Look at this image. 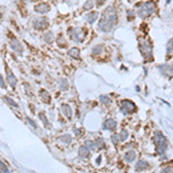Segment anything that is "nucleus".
<instances>
[{"label": "nucleus", "instance_id": "obj_34", "mask_svg": "<svg viewBox=\"0 0 173 173\" xmlns=\"http://www.w3.org/2000/svg\"><path fill=\"white\" fill-rule=\"evenodd\" d=\"M0 170H1V172L3 173H7V172H9L8 171V167L5 165V163L1 160V162H0Z\"/></svg>", "mask_w": 173, "mask_h": 173}, {"label": "nucleus", "instance_id": "obj_4", "mask_svg": "<svg viewBox=\"0 0 173 173\" xmlns=\"http://www.w3.org/2000/svg\"><path fill=\"white\" fill-rule=\"evenodd\" d=\"M155 11H156L155 4H153L152 1H147V3H144L143 5H141V6L139 7V9H137V15H139L140 18L144 19V18H148L149 15H151Z\"/></svg>", "mask_w": 173, "mask_h": 173}, {"label": "nucleus", "instance_id": "obj_32", "mask_svg": "<svg viewBox=\"0 0 173 173\" xmlns=\"http://www.w3.org/2000/svg\"><path fill=\"white\" fill-rule=\"evenodd\" d=\"M58 46H59V47H66V46H67L66 41L64 39V37H62V36H60V37L58 38Z\"/></svg>", "mask_w": 173, "mask_h": 173}, {"label": "nucleus", "instance_id": "obj_20", "mask_svg": "<svg viewBox=\"0 0 173 173\" xmlns=\"http://www.w3.org/2000/svg\"><path fill=\"white\" fill-rule=\"evenodd\" d=\"M43 39H44L46 43H52V42H53V39H54V34H53L52 31H47V32H45V34H44Z\"/></svg>", "mask_w": 173, "mask_h": 173}, {"label": "nucleus", "instance_id": "obj_18", "mask_svg": "<svg viewBox=\"0 0 173 173\" xmlns=\"http://www.w3.org/2000/svg\"><path fill=\"white\" fill-rule=\"evenodd\" d=\"M97 18H98V13L97 12H91V13H89L88 15H86V21H88L89 23H94L96 20H97Z\"/></svg>", "mask_w": 173, "mask_h": 173}, {"label": "nucleus", "instance_id": "obj_6", "mask_svg": "<svg viewBox=\"0 0 173 173\" xmlns=\"http://www.w3.org/2000/svg\"><path fill=\"white\" fill-rule=\"evenodd\" d=\"M120 111H121L125 116L130 114V113H133V112L135 111V104H134L133 102L128 101V99H125V101H122L121 104H120Z\"/></svg>", "mask_w": 173, "mask_h": 173}, {"label": "nucleus", "instance_id": "obj_26", "mask_svg": "<svg viewBox=\"0 0 173 173\" xmlns=\"http://www.w3.org/2000/svg\"><path fill=\"white\" fill-rule=\"evenodd\" d=\"M99 101H101L104 105H110V104H111V98H110L109 96H106V95H101V96H99Z\"/></svg>", "mask_w": 173, "mask_h": 173}, {"label": "nucleus", "instance_id": "obj_7", "mask_svg": "<svg viewBox=\"0 0 173 173\" xmlns=\"http://www.w3.org/2000/svg\"><path fill=\"white\" fill-rule=\"evenodd\" d=\"M32 27L37 30H44L49 27V21L45 18H38L32 21Z\"/></svg>", "mask_w": 173, "mask_h": 173}, {"label": "nucleus", "instance_id": "obj_3", "mask_svg": "<svg viewBox=\"0 0 173 173\" xmlns=\"http://www.w3.org/2000/svg\"><path fill=\"white\" fill-rule=\"evenodd\" d=\"M139 46H140V51L143 55V58L149 61L152 58V44L149 39L147 38H139Z\"/></svg>", "mask_w": 173, "mask_h": 173}, {"label": "nucleus", "instance_id": "obj_41", "mask_svg": "<svg viewBox=\"0 0 173 173\" xmlns=\"http://www.w3.org/2000/svg\"><path fill=\"white\" fill-rule=\"evenodd\" d=\"M27 1H34V0H27Z\"/></svg>", "mask_w": 173, "mask_h": 173}, {"label": "nucleus", "instance_id": "obj_35", "mask_svg": "<svg viewBox=\"0 0 173 173\" xmlns=\"http://www.w3.org/2000/svg\"><path fill=\"white\" fill-rule=\"evenodd\" d=\"M27 121L30 124V126H31L34 129H36V128H37V124H36V122H35V121H34L31 118H29V117H28V118H27Z\"/></svg>", "mask_w": 173, "mask_h": 173}, {"label": "nucleus", "instance_id": "obj_9", "mask_svg": "<svg viewBox=\"0 0 173 173\" xmlns=\"http://www.w3.org/2000/svg\"><path fill=\"white\" fill-rule=\"evenodd\" d=\"M9 46L12 47V50L14 51V52H16L19 55H21L22 53H23V46H22V44L16 39V38H14V39H12L11 41V43H9Z\"/></svg>", "mask_w": 173, "mask_h": 173}, {"label": "nucleus", "instance_id": "obj_23", "mask_svg": "<svg viewBox=\"0 0 173 173\" xmlns=\"http://www.w3.org/2000/svg\"><path fill=\"white\" fill-rule=\"evenodd\" d=\"M172 53H173V38H171L167 42V45H166V54H167V57H170Z\"/></svg>", "mask_w": 173, "mask_h": 173}, {"label": "nucleus", "instance_id": "obj_25", "mask_svg": "<svg viewBox=\"0 0 173 173\" xmlns=\"http://www.w3.org/2000/svg\"><path fill=\"white\" fill-rule=\"evenodd\" d=\"M38 116H39V119L42 120V122H43V125H44V126H45L46 128H50V127H51V125H50V122H49V120H47V118L45 117V114H44L43 112H41V113H39Z\"/></svg>", "mask_w": 173, "mask_h": 173}, {"label": "nucleus", "instance_id": "obj_30", "mask_svg": "<svg viewBox=\"0 0 173 173\" xmlns=\"http://www.w3.org/2000/svg\"><path fill=\"white\" fill-rule=\"evenodd\" d=\"M102 51H103V46H102V45H97V46H95V47L93 49L91 52H93L94 55H96V54H99Z\"/></svg>", "mask_w": 173, "mask_h": 173}, {"label": "nucleus", "instance_id": "obj_11", "mask_svg": "<svg viewBox=\"0 0 173 173\" xmlns=\"http://www.w3.org/2000/svg\"><path fill=\"white\" fill-rule=\"evenodd\" d=\"M6 80H7L8 84L12 86V88H15V86H16V83H18L16 77L14 76V74L9 69H7V77H6Z\"/></svg>", "mask_w": 173, "mask_h": 173}, {"label": "nucleus", "instance_id": "obj_31", "mask_svg": "<svg viewBox=\"0 0 173 173\" xmlns=\"http://www.w3.org/2000/svg\"><path fill=\"white\" fill-rule=\"evenodd\" d=\"M111 141L113 144H118V142L120 141V135L119 134H112L111 135Z\"/></svg>", "mask_w": 173, "mask_h": 173}, {"label": "nucleus", "instance_id": "obj_13", "mask_svg": "<svg viewBox=\"0 0 173 173\" xmlns=\"http://www.w3.org/2000/svg\"><path fill=\"white\" fill-rule=\"evenodd\" d=\"M89 155H90V149L85 144L78 148V156L81 158H86V157H89Z\"/></svg>", "mask_w": 173, "mask_h": 173}, {"label": "nucleus", "instance_id": "obj_21", "mask_svg": "<svg viewBox=\"0 0 173 173\" xmlns=\"http://www.w3.org/2000/svg\"><path fill=\"white\" fill-rule=\"evenodd\" d=\"M58 140H59L60 142H62L64 144H69V143L72 142V136H70L69 134H65V135L60 136Z\"/></svg>", "mask_w": 173, "mask_h": 173}, {"label": "nucleus", "instance_id": "obj_37", "mask_svg": "<svg viewBox=\"0 0 173 173\" xmlns=\"http://www.w3.org/2000/svg\"><path fill=\"white\" fill-rule=\"evenodd\" d=\"M0 83H1V89H6V84H5V80L3 75L0 76Z\"/></svg>", "mask_w": 173, "mask_h": 173}, {"label": "nucleus", "instance_id": "obj_17", "mask_svg": "<svg viewBox=\"0 0 173 173\" xmlns=\"http://www.w3.org/2000/svg\"><path fill=\"white\" fill-rule=\"evenodd\" d=\"M148 168H149V164L145 160H140L135 165V170L136 171H144V170H148Z\"/></svg>", "mask_w": 173, "mask_h": 173}, {"label": "nucleus", "instance_id": "obj_36", "mask_svg": "<svg viewBox=\"0 0 173 173\" xmlns=\"http://www.w3.org/2000/svg\"><path fill=\"white\" fill-rule=\"evenodd\" d=\"M162 172H173V167L172 166H166L162 168Z\"/></svg>", "mask_w": 173, "mask_h": 173}, {"label": "nucleus", "instance_id": "obj_33", "mask_svg": "<svg viewBox=\"0 0 173 173\" xmlns=\"http://www.w3.org/2000/svg\"><path fill=\"white\" fill-rule=\"evenodd\" d=\"M94 7V1L93 0H88L85 4H84V6H83V8L86 11V9H91Z\"/></svg>", "mask_w": 173, "mask_h": 173}, {"label": "nucleus", "instance_id": "obj_39", "mask_svg": "<svg viewBox=\"0 0 173 173\" xmlns=\"http://www.w3.org/2000/svg\"><path fill=\"white\" fill-rule=\"evenodd\" d=\"M74 133L76 134V136H81V134H82V132H81V130H77L76 128H74Z\"/></svg>", "mask_w": 173, "mask_h": 173}, {"label": "nucleus", "instance_id": "obj_1", "mask_svg": "<svg viewBox=\"0 0 173 173\" xmlns=\"http://www.w3.org/2000/svg\"><path fill=\"white\" fill-rule=\"evenodd\" d=\"M118 21V16H117V12L112 6H109L102 15V19L99 21L98 28L103 31V32H110L114 26L117 24Z\"/></svg>", "mask_w": 173, "mask_h": 173}, {"label": "nucleus", "instance_id": "obj_16", "mask_svg": "<svg viewBox=\"0 0 173 173\" xmlns=\"http://www.w3.org/2000/svg\"><path fill=\"white\" fill-rule=\"evenodd\" d=\"M135 159H136V152H135L134 150H130V151L126 152V155H125V160H126L127 163H133Z\"/></svg>", "mask_w": 173, "mask_h": 173}, {"label": "nucleus", "instance_id": "obj_22", "mask_svg": "<svg viewBox=\"0 0 173 173\" xmlns=\"http://www.w3.org/2000/svg\"><path fill=\"white\" fill-rule=\"evenodd\" d=\"M58 83H59V86H60V89H61L62 91H66V90L68 89V82H67L66 78H60V80L58 81Z\"/></svg>", "mask_w": 173, "mask_h": 173}, {"label": "nucleus", "instance_id": "obj_29", "mask_svg": "<svg viewBox=\"0 0 173 173\" xmlns=\"http://www.w3.org/2000/svg\"><path fill=\"white\" fill-rule=\"evenodd\" d=\"M95 142H96V148H97V149H102V148H104V144H105V143H104V140H103L102 137H98Z\"/></svg>", "mask_w": 173, "mask_h": 173}, {"label": "nucleus", "instance_id": "obj_10", "mask_svg": "<svg viewBox=\"0 0 173 173\" xmlns=\"http://www.w3.org/2000/svg\"><path fill=\"white\" fill-rule=\"evenodd\" d=\"M61 111H62V113L65 114V117L68 120L72 119V117H73V110H72V107L68 104H61Z\"/></svg>", "mask_w": 173, "mask_h": 173}, {"label": "nucleus", "instance_id": "obj_38", "mask_svg": "<svg viewBox=\"0 0 173 173\" xmlns=\"http://www.w3.org/2000/svg\"><path fill=\"white\" fill-rule=\"evenodd\" d=\"M105 1H106V0H96V5L99 7V6H102V5H103Z\"/></svg>", "mask_w": 173, "mask_h": 173}, {"label": "nucleus", "instance_id": "obj_14", "mask_svg": "<svg viewBox=\"0 0 173 173\" xmlns=\"http://www.w3.org/2000/svg\"><path fill=\"white\" fill-rule=\"evenodd\" d=\"M116 127H117L116 120H113V119H107V120L104 122L103 129H105V130H113Z\"/></svg>", "mask_w": 173, "mask_h": 173}, {"label": "nucleus", "instance_id": "obj_12", "mask_svg": "<svg viewBox=\"0 0 173 173\" xmlns=\"http://www.w3.org/2000/svg\"><path fill=\"white\" fill-rule=\"evenodd\" d=\"M35 11L39 14H45L50 12V6L47 4H38L37 6H35Z\"/></svg>", "mask_w": 173, "mask_h": 173}, {"label": "nucleus", "instance_id": "obj_15", "mask_svg": "<svg viewBox=\"0 0 173 173\" xmlns=\"http://www.w3.org/2000/svg\"><path fill=\"white\" fill-rule=\"evenodd\" d=\"M39 97H41V101L46 103V104H49L51 102V96L46 90H41L39 91Z\"/></svg>", "mask_w": 173, "mask_h": 173}, {"label": "nucleus", "instance_id": "obj_28", "mask_svg": "<svg viewBox=\"0 0 173 173\" xmlns=\"http://www.w3.org/2000/svg\"><path fill=\"white\" fill-rule=\"evenodd\" d=\"M119 135H120V141L125 142V141L128 139V130H126V129H122V130H121V133H120Z\"/></svg>", "mask_w": 173, "mask_h": 173}, {"label": "nucleus", "instance_id": "obj_27", "mask_svg": "<svg viewBox=\"0 0 173 173\" xmlns=\"http://www.w3.org/2000/svg\"><path fill=\"white\" fill-rule=\"evenodd\" d=\"M84 144L88 147L90 150H95V149H97L96 148V142L95 141H91V140H86L85 142H84Z\"/></svg>", "mask_w": 173, "mask_h": 173}, {"label": "nucleus", "instance_id": "obj_24", "mask_svg": "<svg viewBox=\"0 0 173 173\" xmlns=\"http://www.w3.org/2000/svg\"><path fill=\"white\" fill-rule=\"evenodd\" d=\"M3 101H4V102H6L7 104H9L11 106L15 107V109H18V107H19V104H18L16 102H14V101H13L12 98H9V97H6V96H4V97H3Z\"/></svg>", "mask_w": 173, "mask_h": 173}, {"label": "nucleus", "instance_id": "obj_2", "mask_svg": "<svg viewBox=\"0 0 173 173\" xmlns=\"http://www.w3.org/2000/svg\"><path fill=\"white\" fill-rule=\"evenodd\" d=\"M152 141L156 145V152L158 155H164L166 149H167V140L163 135V133L162 132H156L153 137H152Z\"/></svg>", "mask_w": 173, "mask_h": 173}, {"label": "nucleus", "instance_id": "obj_19", "mask_svg": "<svg viewBox=\"0 0 173 173\" xmlns=\"http://www.w3.org/2000/svg\"><path fill=\"white\" fill-rule=\"evenodd\" d=\"M68 55H69L70 58L77 59V58L80 57V50L76 49V47H72V49H69V51H68Z\"/></svg>", "mask_w": 173, "mask_h": 173}, {"label": "nucleus", "instance_id": "obj_40", "mask_svg": "<svg viewBox=\"0 0 173 173\" xmlns=\"http://www.w3.org/2000/svg\"><path fill=\"white\" fill-rule=\"evenodd\" d=\"M101 160H102V157H101V156H98V158L96 159V163H97V164H101Z\"/></svg>", "mask_w": 173, "mask_h": 173}, {"label": "nucleus", "instance_id": "obj_5", "mask_svg": "<svg viewBox=\"0 0 173 173\" xmlns=\"http://www.w3.org/2000/svg\"><path fill=\"white\" fill-rule=\"evenodd\" d=\"M68 34L70 35V38L73 41H75L76 43L83 42L85 36H86V31L83 28H69Z\"/></svg>", "mask_w": 173, "mask_h": 173}, {"label": "nucleus", "instance_id": "obj_8", "mask_svg": "<svg viewBox=\"0 0 173 173\" xmlns=\"http://www.w3.org/2000/svg\"><path fill=\"white\" fill-rule=\"evenodd\" d=\"M157 68L159 69V72H160L164 76H167V77L173 76V65H170V64H166V65H158Z\"/></svg>", "mask_w": 173, "mask_h": 173}]
</instances>
